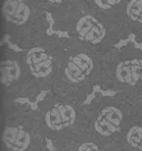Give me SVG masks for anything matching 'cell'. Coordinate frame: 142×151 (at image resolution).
<instances>
[{"mask_svg":"<svg viewBox=\"0 0 142 151\" xmlns=\"http://www.w3.org/2000/svg\"><path fill=\"white\" fill-rule=\"evenodd\" d=\"M103 57L71 37H61L58 65L50 92L83 103L100 84Z\"/></svg>","mask_w":142,"mask_h":151,"instance_id":"1","label":"cell"},{"mask_svg":"<svg viewBox=\"0 0 142 151\" xmlns=\"http://www.w3.org/2000/svg\"><path fill=\"white\" fill-rule=\"evenodd\" d=\"M61 37L48 35L18 52L21 76L9 99H36L51 91L54 84Z\"/></svg>","mask_w":142,"mask_h":151,"instance_id":"2","label":"cell"},{"mask_svg":"<svg viewBox=\"0 0 142 151\" xmlns=\"http://www.w3.org/2000/svg\"><path fill=\"white\" fill-rule=\"evenodd\" d=\"M101 88L142 101V50L133 44L114 48L102 60Z\"/></svg>","mask_w":142,"mask_h":151,"instance_id":"3","label":"cell"},{"mask_svg":"<svg viewBox=\"0 0 142 151\" xmlns=\"http://www.w3.org/2000/svg\"><path fill=\"white\" fill-rule=\"evenodd\" d=\"M53 25L56 30L67 32V37L73 38L102 57L114 49L119 40L125 38L117 28L92 13L85 3Z\"/></svg>","mask_w":142,"mask_h":151,"instance_id":"4","label":"cell"},{"mask_svg":"<svg viewBox=\"0 0 142 151\" xmlns=\"http://www.w3.org/2000/svg\"><path fill=\"white\" fill-rule=\"evenodd\" d=\"M43 132L53 139H77L85 134V113L81 101L48 92L36 108Z\"/></svg>","mask_w":142,"mask_h":151,"instance_id":"5","label":"cell"},{"mask_svg":"<svg viewBox=\"0 0 142 151\" xmlns=\"http://www.w3.org/2000/svg\"><path fill=\"white\" fill-rule=\"evenodd\" d=\"M136 101L120 94L94 96L84 105L85 134L100 142L117 138Z\"/></svg>","mask_w":142,"mask_h":151,"instance_id":"6","label":"cell"},{"mask_svg":"<svg viewBox=\"0 0 142 151\" xmlns=\"http://www.w3.org/2000/svg\"><path fill=\"white\" fill-rule=\"evenodd\" d=\"M2 17L11 40L25 49L47 34V12L40 0H3Z\"/></svg>","mask_w":142,"mask_h":151,"instance_id":"7","label":"cell"},{"mask_svg":"<svg viewBox=\"0 0 142 151\" xmlns=\"http://www.w3.org/2000/svg\"><path fill=\"white\" fill-rule=\"evenodd\" d=\"M118 26L125 37L132 34L142 44V0H125Z\"/></svg>","mask_w":142,"mask_h":151,"instance_id":"8","label":"cell"},{"mask_svg":"<svg viewBox=\"0 0 142 151\" xmlns=\"http://www.w3.org/2000/svg\"><path fill=\"white\" fill-rule=\"evenodd\" d=\"M123 2L125 0H84L85 5L92 13L110 25L114 26L119 31L120 29L118 23Z\"/></svg>","mask_w":142,"mask_h":151,"instance_id":"9","label":"cell"},{"mask_svg":"<svg viewBox=\"0 0 142 151\" xmlns=\"http://www.w3.org/2000/svg\"><path fill=\"white\" fill-rule=\"evenodd\" d=\"M40 2L55 23L84 4V0H40Z\"/></svg>","mask_w":142,"mask_h":151,"instance_id":"10","label":"cell"},{"mask_svg":"<svg viewBox=\"0 0 142 151\" xmlns=\"http://www.w3.org/2000/svg\"><path fill=\"white\" fill-rule=\"evenodd\" d=\"M98 142H100V141L93 140V139H92V141L81 142L77 146L76 151H105L103 149V147L101 145H99Z\"/></svg>","mask_w":142,"mask_h":151,"instance_id":"11","label":"cell"}]
</instances>
